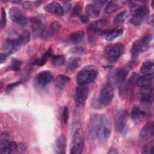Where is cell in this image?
Listing matches in <instances>:
<instances>
[{"instance_id":"obj_1","label":"cell","mask_w":154,"mask_h":154,"mask_svg":"<svg viewBox=\"0 0 154 154\" xmlns=\"http://www.w3.org/2000/svg\"><path fill=\"white\" fill-rule=\"evenodd\" d=\"M98 75L97 67L88 65L83 67L76 75V82L79 85H86L92 82Z\"/></svg>"},{"instance_id":"obj_2","label":"cell","mask_w":154,"mask_h":154,"mask_svg":"<svg viewBox=\"0 0 154 154\" xmlns=\"http://www.w3.org/2000/svg\"><path fill=\"white\" fill-rule=\"evenodd\" d=\"M129 7L133 16L131 22L134 25L140 24L142 19L148 13L147 5L143 1H131Z\"/></svg>"},{"instance_id":"obj_3","label":"cell","mask_w":154,"mask_h":154,"mask_svg":"<svg viewBox=\"0 0 154 154\" xmlns=\"http://www.w3.org/2000/svg\"><path fill=\"white\" fill-rule=\"evenodd\" d=\"M124 47L121 43L111 44L106 46L104 49V55L107 60L113 63L118 60L123 54Z\"/></svg>"},{"instance_id":"obj_4","label":"cell","mask_w":154,"mask_h":154,"mask_svg":"<svg viewBox=\"0 0 154 154\" xmlns=\"http://www.w3.org/2000/svg\"><path fill=\"white\" fill-rule=\"evenodd\" d=\"M111 135V125L106 117L101 116L96 134V138L101 143L107 141Z\"/></svg>"},{"instance_id":"obj_5","label":"cell","mask_w":154,"mask_h":154,"mask_svg":"<svg viewBox=\"0 0 154 154\" xmlns=\"http://www.w3.org/2000/svg\"><path fill=\"white\" fill-rule=\"evenodd\" d=\"M152 38V35L151 34H147L134 42L131 48L132 57H135L140 53L146 51L149 48V44Z\"/></svg>"},{"instance_id":"obj_6","label":"cell","mask_w":154,"mask_h":154,"mask_svg":"<svg viewBox=\"0 0 154 154\" xmlns=\"http://www.w3.org/2000/svg\"><path fill=\"white\" fill-rule=\"evenodd\" d=\"M84 146V135L81 129L79 128L75 132L72 141V147L70 153L71 154H79Z\"/></svg>"},{"instance_id":"obj_7","label":"cell","mask_w":154,"mask_h":154,"mask_svg":"<svg viewBox=\"0 0 154 154\" xmlns=\"http://www.w3.org/2000/svg\"><path fill=\"white\" fill-rule=\"evenodd\" d=\"M114 97V88L110 84H106L100 90L98 97V102L100 105H109Z\"/></svg>"},{"instance_id":"obj_8","label":"cell","mask_w":154,"mask_h":154,"mask_svg":"<svg viewBox=\"0 0 154 154\" xmlns=\"http://www.w3.org/2000/svg\"><path fill=\"white\" fill-rule=\"evenodd\" d=\"M9 15L11 20L18 25L24 26L27 24L26 16L17 7H11L9 10Z\"/></svg>"},{"instance_id":"obj_9","label":"cell","mask_w":154,"mask_h":154,"mask_svg":"<svg viewBox=\"0 0 154 154\" xmlns=\"http://www.w3.org/2000/svg\"><path fill=\"white\" fill-rule=\"evenodd\" d=\"M128 115V111L123 110L120 111L116 116L115 126L117 131L120 133L123 134L126 130Z\"/></svg>"},{"instance_id":"obj_10","label":"cell","mask_w":154,"mask_h":154,"mask_svg":"<svg viewBox=\"0 0 154 154\" xmlns=\"http://www.w3.org/2000/svg\"><path fill=\"white\" fill-rule=\"evenodd\" d=\"M88 94V88L85 85H79L75 89V101L76 106H82L87 99Z\"/></svg>"},{"instance_id":"obj_11","label":"cell","mask_w":154,"mask_h":154,"mask_svg":"<svg viewBox=\"0 0 154 154\" xmlns=\"http://www.w3.org/2000/svg\"><path fill=\"white\" fill-rule=\"evenodd\" d=\"M105 25H106V21L104 19L99 20L91 23L88 26L87 29L89 39L91 40V41H92V40L94 39L96 35L99 32L100 29Z\"/></svg>"},{"instance_id":"obj_12","label":"cell","mask_w":154,"mask_h":154,"mask_svg":"<svg viewBox=\"0 0 154 154\" xmlns=\"http://www.w3.org/2000/svg\"><path fill=\"white\" fill-rule=\"evenodd\" d=\"M100 116L98 114H94L91 116L88 126V137L91 140L96 138V134L99 126Z\"/></svg>"},{"instance_id":"obj_13","label":"cell","mask_w":154,"mask_h":154,"mask_svg":"<svg viewBox=\"0 0 154 154\" xmlns=\"http://www.w3.org/2000/svg\"><path fill=\"white\" fill-rule=\"evenodd\" d=\"M19 46H20L16 38L7 39L2 44V50L4 51L2 52L5 53L8 56L10 54L14 53Z\"/></svg>"},{"instance_id":"obj_14","label":"cell","mask_w":154,"mask_h":154,"mask_svg":"<svg viewBox=\"0 0 154 154\" xmlns=\"http://www.w3.org/2000/svg\"><path fill=\"white\" fill-rule=\"evenodd\" d=\"M52 79V75L51 72L48 70L42 71L36 76V81L37 84L42 87H45L49 84Z\"/></svg>"},{"instance_id":"obj_15","label":"cell","mask_w":154,"mask_h":154,"mask_svg":"<svg viewBox=\"0 0 154 154\" xmlns=\"http://www.w3.org/2000/svg\"><path fill=\"white\" fill-rule=\"evenodd\" d=\"M45 10L49 13L60 16H63L64 12V10L61 5L57 2H52L47 4L45 6Z\"/></svg>"},{"instance_id":"obj_16","label":"cell","mask_w":154,"mask_h":154,"mask_svg":"<svg viewBox=\"0 0 154 154\" xmlns=\"http://www.w3.org/2000/svg\"><path fill=\"white\" fill-rule=\"evenodd\" d=\"M153 124L152 122H147L141 129L140 132V138L141 140H147L153 135Z\"/></svg>"},{"instance_id":"obj_17","label":"cell","mask_w":154,"mask_h":154,"mask_svg":"<svg viewBox=\"0 0 154 154\" xmlns=\"http://www.w3.org/2000/svg\"><path fill=\"white\" fill-rule=\"evenodd\" d=\"M1 152L2 154H9L14 152L17 148L16 142L7 141L6 140H1Z\"/></svg>"},{"instance_id":"obj_18","label":"cell","mask_w":154,"mask_h":154,"mask_svg":"<svg viewBox=\"0 0 154 154\" xmlns=\"http://www.w3.org/2000/svg\"><path fill=\"white\" fill-rule=\"evenodd\" d=\"M32 23V29L34 35L37 36L43 35L45 33V27L42 20L37 17L32 18L31 20Z\"/></svg>"},{"instance_id":"obj_19","label":"cell","mask_w":154,"mask_h":154,"mask_svg":"<svg viewBox=\"0 0 154 154\" xmlns=\"http://www.w3.org/2000/svg\"><path fill=\"white\" fill-rule=\"evenodd\" d=\"M123 33V29L121 26H117L112 29L107 31L103 33L105 39L107 41L113 40L121 36Z\"/></svg>"},{"instance_id":"obj_20","label":"cell","mask_w":154,"mask_h":154,"mask_svg":"<svg viewBox=\"0 0 154 154\" xmlns=\"http://www.w3.org/2000/svg\"><path fill=\"white\" fill-rule=\"evenodd\" d=\"M125 2L122 1H109L105 7V11L107 14H111L118 10L123 4Z\"/></svg>"},{"instance_id":"obj_21","label":"cell","mask_w":154,"mask_h":154,"mask_svg":"<svg viewBox=\"0 0 154 154\" xmlns=\"http://www.w3.org/2000/svg\"><path fill=\"white\" fill-rule=\"evenodd\" d=\"M66 140L64 136L59 137L55 142V153L58 154H64L66 153Z\"/></svg>"},{"instance_id":"obj_22","label":"cell","mask_w":154,"mask_h":154,"mask_svg":"<svg viewBox=\"0 0 154 154\" xmlns=\"http://www.w3.org/2000/svg\"><path fill=\"white\" fill-rule=\"evenodd\" d=\"M154 71V64L153 61H147L143 63L141 67V72L144 75H152Z\"/></svg>"},{"instance_id":"obj_23","label":"cell","mask_w":154,"mask_h":154,"mask_svg":"<svg viewBox=\"0 0 154 154\" xmlns=\"http://www.w3.org/2000/svg\"><path fill=\"white\" fill-rule=\"evenodd\" d=\"M152 81V75H144L137 79L136 83L139 87L144 88L149 87Z\"/></svg>"},{"instance_id":"obj_24","label":"cell","mask_w":154,"mask_h":154,"mask_svg":"<svg viewBox=\"0 0 154 154\" xmlns=\"http://www.w3.org/2000/svg\"><path fill=\"white\" fill-rule=\"evenodd\" d=\"M84 38V32L83 31H77L71 34L70 41L73 44H78L83 41Z\"/></svg>"},{"instance_id":"obj_25","label":"cell","mask_w":154,"mask_h":154,"mask_svg":"<svg viewBox=\"0 0 154 154\" xmlns=\"http://www.w3.org/2000/svg\"><path fill=\"white\" fill-rule=\"evenodd\" d=\"M19 46H22L26 44L30 40V34L26 31H23L21 33L19 34L17 37L16 38Z\"/></svg>"},{"instance_id":"obj_26","label":"cell","mask_w":154,"mask_h":154,"mask_svg":"<svg viewBox=\"0 0 154 154\" xmlns=\"http://www.w3.org/2000/svg\"><path fill=\"white\" fill-rule=\"evenodd\" d=\"M70 81V79L64 75H60L57 76L56 81H55V84H56V87L58 88L59 90H61L63 88V87Z\"/></svg>"},{"instance_id":"obj_27","label":"cell","mask_w":154,"mask_h":154,"mask_svg":"<svg viewBox=\"0 0 154 154\" xmlns=\"http://www.w3.org/2000/svg\"><path fill=\"white\" fill-rule=\"evenodd\" d=\"M146 115V111L138 106H134L131 112V117L134 120L141 119Z\"/></svg>"},{"instance_id":"obj_28","label":"cell","mask_w":154,"mask_h":154,"mask_svg":"<svg viewBox=\"0 0 154 154\" xmlns=\"http://www.w3.org/2000/svg\"><path fill=\"white\" fill-rule=\"evenodd\" d=\"M138 98L144 105H150L152 102V96L147 92H140L138 94Z\"/></svg>"},{"instance_id":"obj_29","label":"cell","mask_w":154,"mask_h":154,"mask_svg":"<svg viewBox=\"0 0 154 154\" xmlns=\"http://www.w3.org/2000/svg\"><path fill=\"white\" fill-rule=\"evenodd\" d=\"M52 53H53V52H52V49H51V48H49V49L40 58H39V59H38V60H35V61H34V64H36V65H38V66H43V65H44V64L46 63V62L47 60L48 59V58L50 57H51V56L52 55Z\"/></svg>"},{"instance_id":"obj_30","label":"cell","mask_w":154,"mask_h":154,"mask_svg":"<svg viewBox=\"0 0 154 154\" xmlns=\"http://www.w3.org/2000/svg\"><path fill=\"white\" fill-rule=\"evenodd\" d=\"M85 11L88 16H90L91 17H97L100 13L99 10L93 5L91 4H88L85 7Z\"/></svg>"},{"instance_id":"obj_31","label":"cell","mask_w":154,"mask_h":154,"mask_svg":"<svg viewBox=\"0 0 154 154\" xmlns=\"http://www.w3.org/2000/svg\"><path fill=\"white\" fill-rule=\"evenodd\" d=\"M81 62L82 60L79 57H70L67 60L66 66L69 68H76L80 66Z\"/></svg>"},{"instance_id":"obj_32","label":"cell","mask_w":154,"mask_h":154,"mask_svg":"<svg viewBox=\"0 0 154 154\" xmlns=\"http://www.w3.org/2000/svg\"><path fill=\"white\" fill-rule=\"evenodd\" d=\"M61 29V24L60 22H52L49 27V29L48 31V33L49 32V35H53L54 34H56L57 33H58V32L60 31Z\"/></svg>"},{"instance_id":"obj_33","label":"cell","mask_w":154,"mask_h":154,"mask_svg":"<svg viewBox=\"0 0 154 154\" xmlns=\"http://www.w3.org/2000/svg\"><path fill=\"white\" fill-rule=\"evenodd\" d=\"M66 61L65 57L63 55H58L54 56L52 63L55 66H60L64 64Z\"/></svg>"},{"instance_id":"obj_34","label":"cell","mask_w":154,"mask_h":154,"mask_svg":"<svg viewBox=\"0 0 154 154\" xmlns=\"http://www.w3.org/2000/svg\"><path fill=\"white\" fill-rule=\"evenodd\" d=\"M128 12L126 11H123L115 16L113 20V22L114 23H116V24L122 22L128 17Z\"/></svg>"},{"instance_id":"obj_35","label":"cell","mask_w":154,"mask_h":154,"mask_svg":"<svg viewBox=\"0 0 154 154\" xmlns=\"http://www.w3.org/2000/svg\"><path fill=\"white\" fill-rule=\"evenodd\" d=\"M153 146H154V143L153 140L145 144L141 149V153H152L153 151Z\"/></svg>"},{"instance_id":"obj_36","label":"cell","mask_w":154,"mask_h":154,"mask_svg":"<svg viewBox=\"0 0 154 154\" xmlns=\"http://www.w3.org/2000/svg\"><path fill=\"white\" fill-rule=\"evenodd\" d=\"M69 110L67 106H65L63 109V113H62V122L64 124H66L69 119Z\"/></svg>"},{"instance_id":"obj_37","label":"cell","mask_w":154,"mask_h":154,"mask_svg":"<svg viewBox=\"0 0 154 154\" xmlns=\"http://www.w3.org/2000/svg\"><path fill=\"white\" fill-rule=\"evenodd\" d=\"M1 29H3V28L5 26L6 24V12L4 8H1Z\"/></svg>"},{"instance_id":"obj_38","label":"cell","mask_w":154,"mask_h":154,"mask_svg":"<svg viewBox=\"0 0 154 154\" xmlns=\"http://www.w3.org/2000/svg\"><path fill=\"white\" fill-rule=\"evenodd\" d=\"M21 62L16 59H13L11 61V68L14 70H18L20 69Z\"/></svg>"},{"instance_id":"obj_39","label":"cell","mask_w":154,"mask_h":154,"mask_svg":"<svg viewBox=\"0 0 154 154\" xmlns=\"http://www.w3.org/2000/svg\"><path fill=\"white\" fill-rule=\"evenodd\" d=\"M81 11V7L79 4H76L72 10V14L74 16H77L79 14Z\"/></svg>"},{"instance_id":"obj_40","label":"cell","mask_w":154,"mask_h":154,"mask_svg":"<svg viewBox=\"0 0 154 154\" xmlns=\"http://www.w3.org/2000/svg\"><path fill=\"white\" fill-rule=\"evenodd\" d=\"M32 4H33V3L31 1H25V2H24V3L23 4V6L25 8L30 9V8H32L34 6Z\"/></svg>"},{"instance_id":"obj_41","label":"cell","mask_w":154,"mask_h":154,"mask_svg":"<svg viewBox=\"0 0 154 154\" xmlns=\"http://www.w3.org/2000/svg\"><path fill=\"white\" fill-rule=\"evenodd\" d=\"M80 20L82 23H86L89 21V17H88V15L82 14L81 16H80Z\"/></svg>"},{"instance_id":"obj_42","label":"cell","mask_w":154,"mask_h":154,"mask_svg":"<svg viewBox=\"0 0 154 154\" xmlns=\"http://www.w3.org/2000/svg\"><path fill=\"white\" fill-rule=\"evenodd\" d=\"M8 55H6L5 53L1 52L0 53V60H1V63H3L7 59Z\"/></svg>"},{"instance_id":"obj_43","label":"cell","mask_w":154,"mask_h":154,"mask_svg":"<svg viewBox=\"0 0 154 154\" xmlns=\"http://www.w3.org/2000/svg\"><path fill=\"white\" fill-rule=\"evenodd\" d=\"M72 52H74V54H79V53L82 54L85 52V51L81 48H76L72 51Z\"/></svg>"},{"instance_id":"obj_44","label":"cell","mask_w":154,"mask_h":154,"mask_svg":"<svg viewBox=\"0 0 154 154\" xmlns=\"http://www.w3.org/2000/svg\"><path fill=\"white\" fill-rule=\"evenodd\" d=\"M94 2L97 5H98V6H99V7H102L105 4H106V3L107 2V1L99 0V1H94Z\"/></svg>"},{"instance_id":"obj_45","label":"cell","mask_w":154,"mask_h":154,"mask_svg":"<svg viewBox=\"0 0 154 154\" xmlns=\"http://www.w3.org/2000/svg\"><path fill=\"white\" fill-rule=\"evenodd\" d=\"M118 152L116 151V149H110V150L108 152V153H117Z\"/></svg>"},{"instance_id":"obj_46","label":"cell","mask_w":154,"mask_h":154,"mask_svg":"<svg viewBox=\"0 0 154 154\" xmlns=\"http://www.w3.org/2000/svg\"><path fill=\"white\" fill-rule=\"evenodd\" d=\"M153 15H152V16H151V17H150V19H149V24H150L151 25H153Z\"/></svg>"},{"instance_id":"obj_47","label":"cell","mask_w":154,"mask_h":154,"mask_svg":"<svg viewBox=\"0 0 154 154\" xmlns=\"http://www.w3.org/2000/svg\"><path fill=\"white\" fill-rule=\"evenodd\" d=\"M10 2H13V3H19L20 2V1L19 0H16V1H10Z\"/></svg>"}]
</instances>
